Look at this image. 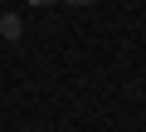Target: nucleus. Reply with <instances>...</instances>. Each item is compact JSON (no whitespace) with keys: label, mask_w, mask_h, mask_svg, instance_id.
Returning <instances> with one entry per match:
<instances>
[{"label":"nucleus","mask_w":146,"mask_h":132,"mask_svg":"<svg viewBox=\"0 0 146 132\" xmlns=\"http://www.w3.org/2000/svg\"><path fill=\"white\" fill-rule=\"evenodd\" d=\"M0 34H5V39H20V34H25L20 15H0Z\"/></svg>","instance_id":"nucleus-1"},{"label":"nucleus","mask_w":146,"mask_h":132,"mask_svg":"<svg viewBox=\"0 0 146 132\" xmlns=\"http://www.w3.org/2000/svg\"><path fill=\"white\" fill-rule=\"evenodd\" d=\"M29 5H39V10H44V5H58V0H29Z\"/></svg>","instance_id":"nucleus-2"},{"label":"nucleus","mask_w":146,"mask_h":132,"mask_svg":"<svg viewBox=\"0 0 146 132\" xmlns=\"http://www.w3.org/2000/svg\"><path fill=\"white\" fill-rule=\"evenodd\" d=\"M68 5H93V0H68Z\"/></svg>","instance_id":"nucleus-3"}]
</instances>
